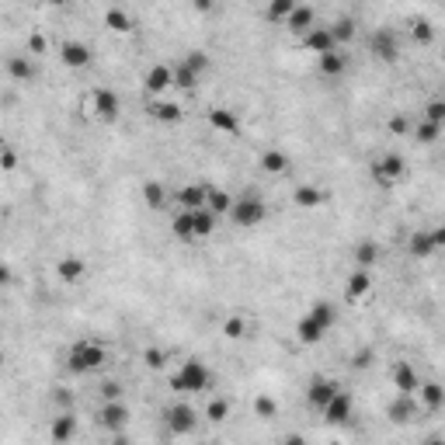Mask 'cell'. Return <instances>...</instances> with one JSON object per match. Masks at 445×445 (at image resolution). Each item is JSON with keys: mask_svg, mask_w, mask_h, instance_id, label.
I'll return each mask as SVG.
<instances>
[{"mask_svg": "<svg viewBox=\"0 0 445 445\" xmlns=\"http://www.w3.org/2000/svg\"><path fill=\"white\" fill-rule=\"evenodd\" d=\"M8 73H11L15 80H35V63H32L28 56H11V60H8Z\"/></svg>", "mask_w": 445, "mask_h": 445, "instance_id": "83f0119b", "label": "cell"}, {"mask_svg": "<svg viewBox=\"0 0 445 445\" xmlns=\"http://www.w3.org/2000/svg\"><path fill=\"white\" fill-rule=\"evenodd\" d=\"M324 334H327V331H324V327H320V324H317V320H313L310 313H306V317H303V320L296 324V338H299L303 344H317V341H320Z\"/></svg>", "mask_w": 445, "mask_h": 445, "instance_id": "484cf974", "label": "cell"}, {"mask_svg": "<svg viewBox=\"0 0 445 445\" xmlns=\"http://www.w3.org/2000/svg\"><path fill=\"white\" fill-rule=\"evenodd\" d=\"M261 167H265L268 174H282V171H289V157H286L282 150H265V153H261Z\"/></svg>", "mask_w": 445, "mask_h": 445, "instance_id": "4dcf8cb0", "label": "cell"}, {"mask_svg": "<svg viewBox=\"0 0 445 445\" xmlns=\"http://www.w3.org/2000/svg\"><path fill=\"white\" fill-rule=\"evenodd\" d=\"M164 428H167V435H174V438L191 435V431L198 428V414H195V407H191V403H184V400L171 403V407L164 410Z\"/></svg>", "mask_w": 445, "mask_h": 445, "instance_id": "277c9868", "label": "cell"}, {"mask_svg": "<svg viewBox=\"0 0 445 445\" xmlns=\"http://www.w3.org/2000/svg\"><path fill=\"white\" fill-rule=\"evenodd\" d=\"M60 60H63L70 70H84V67L91 63V46L80 42V39H67V42L60 46Z\"/></svg>", "mask_w": 445, "mask_h": 445, "instance_id": "8fae6325", "label": "cell"}, {"mask_svg": "<svg viewBox=\"0 0 445 445\" xmlns=\"http://www.w3.org/2000/svg\"><path fill=\"white\" fill-rule=\"evenodd\" d=\"M320 60V73L324 77H344V70H348V56L341 53V49H334V53H327V56H317Z\"/></svg>", "mask_w": 445, "mask_h": 445, "instance_id": "ffe728a7", "label": "cell"}, {"mask_svg": "<svg viewBox=\"0 0 445 445\" xmlns=\"http://www.w3.org/2000/svg\"><path fill=\"white\" fill-rule=\"evenodd\" d=\"M320 414H324V421H327V424H348V421H351V414H355V400H351V393L338 390V393H334V400H331Z\"/></svg>", "mask_w": 445, "mask_h": 445, "instance_id": "ba28073f", "label": "cell"}, {"mask_svg": "<svg viewBox=\"0 0 445 445\" xmlns=\"http://www.w3.org/2000/svg\"><path fill=\"white\" fill-rule=\"evenodd\" d=\"M327 32H331L334 46H344V42H351V39H355V21H351V18H338Z\"/></svg>", "mask_w": 445, "mask_h": 445, "instance_id": "f546056e", "label": "cell"}, {"mask_svg": "<svg viewBox=\"0 0 445 445\" xmlns=\"http://www.w3.org/2000/svg\"><path fill=\"white\" fill-rule=\"evenodd\" d=\"M310 317H313L324 331H331V327L338 324V310H334V303H327V299L313 303V306H310Z\"/></svg>", "mask_w": 445, "mask_h": 445, "instance_id": "4316f807", "label": "cell"}, {"mask_svg": "<svg viewBox=\"0 0 445 445\" xmlns=\"http://www.w3.org/2000/svg\"><path fill=\"white\" fill-rule=\"evenodd\" d=\"M414 396H421L428 410H438V407H442V386H438V383H421Z\"/></svg>", "mask_w": 445, "mask_h": 445, "instance_id": "1f68e13d", "label": "cell"}, {"mask_svg": "<svg viewBox=\"0 0 445 445\" xmlns=\"http://www.w3.org/2000/svg\"><path fill=\"white\" fill-rule=\"evenodd\" d=\"M101 400H122V383H115V379L101 383Z\"/></svg>", "mask_w": 445, "mask_h": 445, "instance_id": "ee69618b", "label": "cell"}, {"mask_svg": "<svg viewBox=\"0 0 445 445\" xmlns=\"http://www.w3.org/2000/svg\"><path fill=\"white\" fill-rule=\"evenodd\" d=\"M293 8H296L293 0H275V4H268V18L272 21H286L293 15Z\"/></svg>", "mask_w": 445, "mask_h": 445, "instance_id": "8d00e7d4", "label": "cell"}, {"mask_svg": "<svg viewBox=\"0 0 445 445\" xmlns=\"http://www.w3.org/2000/svg\"><path fill=\"white\" fill-rule=\"evenodd\" d=\"M56 275L63 279V282H84L87 279V261L84 258H77V254H67V258H60V265H56Z\"/></svg>", "mask_w": 445, "mask_h": 445, "instance_id": "2e32d148", "label": "cell"}, {"mask_svg": "<svg viewBox=\"0 0 445 445\" xmlns=\"http://www.w3.org/2000/svg\"><path fill=\"white\" fill-rule=\"evenodd\" d=\"M150 115L157 122H177L181 119V105L177 101H167V98H157V101H150Z\"/></svg>", "mask_w": 445, "mask_h": 445, "instance_id": "cb8c5ba5", "label": "cell"}, {"mask_svg": "<svg viewBox=\"0 0 445 445\" xmlns=\"http://www.w3.org/2000/svg\"><path fill=\"white\" fill-rule=\"evenodd\" d=\"M8 282H11V268L0 265V286H8Z\"/></svg>", "mask_w": 445, "mask_h": 445, "instance_id": "f907efd6", "label": "cell"}, {"mask_svg": "<svg viewBox=\"0 0 445 445\" xmlns=\"http://www.w3.org/2000/svg\"><path fill=\"white\" fill-rule=\"evenodd\" d=\"M122 112V98L112 91V87H98L94 91V115L105 119V122H115Z\"/></svg>", "mask_w": 445, "mask_h": 445, "instance_id": "7c38bea8", "label": "cell"}, {"mask_svg": "<svg viewBox=\"0 0 445 445\" xmlns=\"http://www.w3.org/2000/svg\"><path fill=\"white\" fill-rule=\"evenodd\" d=\"M205 191H209V184H181L171 198H174L181 209H202V205H205Z\"/></svg>", "mask_w": 445, "mask_h": 445, "instance_id": "e0dca14e", "label": "cell"}, {"mask_svg": "<svg viewBox=\"0 0 445 445\" xmlns=\"http://www.w3.org/2000/svg\"><path fill=\"white\" fill-rule=\"evenodd\" d=\"M369 289H372V275H369V272H362V268H355V272L348 275V289H344V296L355 303V299L369 296Z\"/></svg>", "mask_w": 445, "mask_h": 445, "instance_id": "44dd1931", "label": "cell"}, {"mask_svg": "<svg viewBox=\"0 0 445 445\" xmlns=\"http://www.w3.org/2000/svg\"><path fill=\"white\" fill-rule=\"evenodd\" d=\"M98 424L105 431H112V435H122L125 424H129V407L122 400H105L101 410H98Z\"/></svg>", "mask_w": 445, "mask_h": 445, "instance_id": "8992f818", "label": "cell"}, {"mask_svg": "<svg viewBox=\"0 0 445 445\" xmlns=\"http://www.w3.org/2000/svg\"><path fill=\"white\" fill-rule=\"evenodd\" d=\"M222 334H227L230 341H241V338L247 334V320H244V317H230L227 324H222Z\"/></svg>", "mask_w": 445, "mask_h": 445, "instance_id": "d590c367", "label": "cell"}, {"mask_svg": "<svg viewBox=\"0 0 445 445\" xmlns=\"http://www.w3.org/2000/svg\"><path fill=\"white\" fill-rule=\"evenodd\" d=\"M372 261H376V247H372V244H362V247L355 251V265H358L362 272H369Z\"/></svg>", "mask_w": 445, "mask_h": 445, "instance_id": "f35d334b", "label": "cell"}, {"mask_svg": "<svg viewBox=\"0 0 445 445\" xmlns=\"http://www.w3.org/2000/svg\"><path fill=\"white\" fill-rule=\"evenodd\" d=\"M209 122H212V129L227 132V136H237V132H241V119H237L230 108H216V112L209 115Z\"/></svg>", "mask_w": 445, "mask_h": 445, "instance_id": "7402d4cb", "label": "cell"}, {"mask_svg": "<svg viewBox=\"0 0 445 445\" xmlns=\"http://www.w3.org/2000/svg\"><path fill=\"white\" fill-rule=\"evenodd\" d=\"M73 431H77V417H73V410H60V414L53 417V428H49L53 442H56V445H67V442L73 438Z\"/></svg>", "mask_w": 445, "mask_h": 445, "instance_id": "ac0fdd59", "label": "cell"}, {"mask_svg": "<svg viewBox=\"0 0 445 445\" xmlns=\"http://www.w3.org/2000/svg\"><path fill=\"white\" fill-rule=\"evenodd\" d=\"M341 390V383L338 379H327V376H317L310 386H306V403L310 407H317V410H324L331 400H334V393Z\"/></svg>", "mask_w": 445, "mask_h": 445, "instance_id": "52a82bcc", "label": "cell"}, {"mask_svg": "<svg viewBox=\"0 0 445 445\" xmlns=\"http://www.w3.org/2000/svg\"><path fill=\"white\" fill-rule=\"evenodd\" d=\"M227 414H230V403L222 400V396H212L209 400V407H205V417L209 421H227Z\"/></svg>", "mask_w": 445, "mask_h": 445, "instance_id": "e575fe53", "label": "cell"}, {"mask_svg": "<svg viewBox=\"0 0 445 445\" xmlns=\"http://www.w3.org/2000/svg\"><path fill=\"white\" fill-rule=\"evenodd\" d=\"M286 25H289V32H296V35L303 39V35L313 28V8H299V4H296L293 15L286 18Z\"/></svg>", "mask_w": 445, "mask_h": 445, "instance_id": "603a6c76", "label": "cell"}, {"mask_svg": "<svg viewBox=\"0 0 445 445\" xmlns=\"http://www.w3.org/2000/svg\"><path fill=\"white\" fill-rule=\"evenodd\" d=\"M0 164H4V171H15V164H18V160H15V153H11V150H4V153H0Z\"/></svg>", "mask_w": 445, "mask_h": 445, "instance_id": "c3c4849f", "label": "cell"}, {"mask_svg": "<svg viewBox=\"0 0 445 445\" xmlns=\"http://www.w3.org/2000/svg\"><path fill=\"white\" fill-rule=\"evenodd\" d=\"M0 365H4V351H0Z\"/></svg>", "mask_w": 445, "mask_h": 445, "instance_id": "f5cc1de1", "label": "cell"}, {"mask_svg": "<svg viewBox=\"0 0 445 445\" xmlns=\"http://www.w3.org/2000/svg\"><path fill=\"white\" fill-rule=\"evenodd\" d=\"M230 205H234V195H230V191H222V188H209V191H205V209H209L216 219L227 216Z\"/></svg>", "mask_w": 445, "mask_h": 445, "instance_id": "d6986e66", "label": "cell"}, {"mask_svg": "<svg viewBox=\"0 0 445 445\" xmlns=\"http://www.w3.org/2000/svg\"><path fill=\"white\" fill-rule=\"evenodd\" d=\"M171 73H174V87H181V91H191L195 84H198V77L184 67V63H177V67H171Z\"/></svg>", "mask_w": 445, "mask_h": 445, "instance_id": "836d02e7", "label": "cell"}, {"mask_svg": "<svg viewBox=\"0 0 445 445\" xmlns=\"http://www.w3.org/2000/svg\"><path fill=\"white\" fill-rule=\"evenodd\" d=\"M212 386V369L202 358H184L181 369L171 376V390L174 393H202Z\"/></svg>", "mask_w": 445, "mask_h": 445, "instance_id": "7a4b0ae2", "label": "cell"}, {"mask_svg": "<svg viewBox=\"0 0 445 445\" xmlns=\"http://www.w3.org/2000/svg\"><path fill=\"white\" fill-rule=\"evenodd\" d=\"M372 56H379L383 63H393L400 56V39H396L393 28H379L372 35Z\"/></svg>", "mask_w": 445, "mask_h": 445, "instance_id": "30bf717a", "label": "cell"}, {"mask_svg": "<svg viewBox=\"0 0 445 445\" xmlns=\"http://www.w3.org/2000/svg\"><path fill=\"white\" fill-rule=\"evenodd\" d=\"M424 122H435V125H442L445 122V105L435 98V101H428V108H424Z\"/></svg>", "mask_w": 445, "mask_h": 445, "instance_id": "ab89813d", "label": "cell"}, {"mask_svg": "<svg viewBox=\"0 0 445 445\" xmlns=\"http://www.w3.org/2000/svg\"><path fill=\"white\" fill-rule=\"evenodd\" d=\"M424 445H442V438H438V435H431V438H428Z\"/></svg>", "mask_w": 445, "mask_h": 445, "instance_id": "816d5d0a", "label": "cell"}, {"mask_svg": "<svg viewBox=\"0 0 445 445\" xmlns=\"http://www.w3.org/2000/svg\"><path fill=\"white\" fill-rule=\"evenodd\" d=\"M143 358H146V365H150V369H164V351H160V348H150Z\"/></svg>", "mask_w": 445, "mask_h": 445, "instance_id": "f6af8a7d", "label": "cell"}, {"mask_svg": "<svg viewBox=\"0 0 445 445\" xmlns=\"http://www.w3.org/2000/svg\"><path fill=\"white\" fill-rule=\"evenodd\" d=\"M28 49H32V56H39V53L46 49V39H42V35H32V42H28Z\"/></svg>", "mask_w": 445, "mask_h": 445, "instance_id": "7dc6e473", "label": "cell"}, {"mask_svg": "<svg viewBox=\"0 0 445 445\" xmlns=\"http://www.w3.org/2000/svg\"><path fill=\"white\" fill-rule=\"evenodd\" d=\"M403 171H407V164H403L400 153H383V157H376V164H372V177H376L383 188H393V184L403 177Z\"/></svg>", "mask_w": 445, "mask_h": 445, "instance_id": "5b68a950", "label": "cell"}, {"mask_svg": "<svg viewBox=\"0 0 445 445\" xmlns=\"http://www.w3.org/2000/svg\"><path fill=\"white\" fill-rule=\"evenodd\" d=\"M105 21H108L115 32H129V18H125L122 11H108V15H105Z\"/></svg>", "mask_w": 445, "mask_h": 445, "instance_id": "7bdbcfd3", "label": "cell"}, {"mask_svg": "<svg viewBox=\"0 0 445 445\" xmlns=\"http://www.w3.org/2000/svg\"><path fill=\"white\" fill-rule=\"evenodd\" d=\"M254 414H258V417H275V414H279V403H275L272 396H258V400H254Z\"/></svg>", "mask_w": 445, "mask_h": 445, "instance_id": "b9f144b4", "label": "cell"}, {"mask_svg": "<svg viewBox=\"0 0 445 445\" xmlns=\"http://www.w3.org/2000/svg\"><path fill=\"white\" fill-rule=\"evenodd\" d=\"M105 362H108V348H105L101 341H94V338H80V341H73L70 351H67V369H70L73 376L98 372Z\"/></svg>", "mask_w": 445, "mask_h": 445, "instance_id": "6da1fadb", "label": "cell"}, {"mask_svg": "<svg viewBox=\"0 0 445 445\" xmlns=\"http://www.w3.org/2000/svg\"><path fill=\"white\" fill-rule=\"evenodd\" d=\"M230 222L237 227H261L265 216H268V202L261 198V191H244V195H234V205H230Z\"/></svg>", "mask_w": 445, "mask_h": 445, "instance_id": "3957f363", "label": "cell"}, {"mask_svg": "<svg viewBox=\"0 0 445 445\" xmlns=\"http://www.w3.org/2000/svg\"><path fill=\"white\" fill-rule=\"evenodd\" d=\"M414 39H417V42H431V25H428V21H421V25L414 28Z\"/></svg>", "mask_w": 445, "mask_h": 445, "instance_id": "bcb514c9", "label": "cell"}, {"mask_svg": "<svg viewBox=\"0 0 445 445\" xmlns=\"http://www.w3.org/2000/svg\"><path fill=\"white\" fill-rule=\"evenodd\" d=\"M442 241H445V234H442V230H417V234L410 237L407 251H410L414 258H431V254L442 247Z\"/></svg>", "mask_w": 445, "mask_h": 445, "instance_id": "9c48e42d", "label": "cell"}, {"mask_svg": "<svg viewBox=\"0 0 445 445\" xmlns=\"http://www.w3.org/2000/svg\"><path fill=\"white\" fill-rule=\"evenodd\" d=\"M181 63H184L195 77H202V73H205V67H209V56H205V53H188Z\"/></svg>", "mask_w": 445, "mask_h": 445, "instance_id": "74e56055", "label": "cell"}, {"mask_svg": "<svg viewBox=\"0 0 445 445\" xmlns=\"http://www.w3.org/2000/svg\"><path fill=\"white\" fill-rule=\"evenodd\" d=\"M143 198H146L150 209H167V198H171V195H167V188H164L160 181H146V184H143Z\"/></svg>", "mask_w": 445, "mask_h": 445, "instance_id": "f1b7e54d", "label": "cell"}, {"mask_svg": "<svg viewBox=\"0 0 445 445\" xmlns=\"http://www.w3.org/2000/svg\"><path fill=\"white\" fill-rule=\"evenodd\" d=\"M167 87H174V73H171V67H167V63L150 67V73H146V94H153V101H157V98H164V94H167Z\"/></svg>", "mask_w": 445, "mask_h": 445, "instance_id": "5bb4252c", "label": "cell"}, {"mask_svg": "<svg viewBox=\"0 0 445 445\" xmlns=\"http://www.w3.org/2000/svg\"><path fill=\"white\" fill-rule=\"evenodd\" d=\"M390 379H393V386H396V393H400V396H414V393H417V386H421V379H417V372H414V365H410V362H396V365H393V372H390Z\"/></svg>", "mask_w": 445, "mask_h": 445, "instance_id": "4fadbf2b", "label": "cell"}, {"mask_svg": "<svg viewBox=\"0 0 445 445\" xmlns=\"http://www.w3.org/2000/svg\"><path fill=\"white\" fill-rule=\"evenodd\" d=\"M414 414H417V396H396V400L390 403V417H393L396 424H407Z\"/></svg>", "mask_w": 445, "mask_h": 445, "instance_id": "d4e9b609", "label": "cell"}, {"mask_svg": "<svg viewBox=\"0 0 445 445\" xmlns=\"http://www.w3.org/2000/svg\"><path fill=\"white\" fill-rule=\"evenodd\" d=\"M299 42H303V49H310L313 56H327V53H334V49H338L327 28H310Z\"/></svg>", "mask_w": 445, "mask_h": 445, "instance_id": "9a60e30c", "label": "cell"}, {"mask_svg": "<svg viewBox=\"0 0 445 445\" xmlns=\"http://www.w3.org/2000/svg\"><path fill=\"white\" fill-rule=\"evenodd\" d=\"M324 202V191L320 188H313V184H303V188H296V205H303V209H313V205H320Z\"/></svg>", "mask_w": 445, "mask_h": 445, "instance_id": "d6a6232c", "label": "cell"}, {"mask_svg": "<svg viewBox=\"0 0 445 445\" xmlns=\"http://www.w3.org/2000/svg\"><path fill=\"white\" fill-rule=\"evenodd\" d=\"M282 445H306V438H303V435H296V431H293V435H289V438H286V442H282Z\"/></svg>", "mask_w": 445, "mask_h": 445, "instance_id": "681fc988", "label": "cell"}, {"mask_svg": "<svg viewBox=\"0 0 445 445\" xmlns=\"http://www.w3.org/2000/svg\"><path fill=\"white\" fill-rule=\"evenodd\" d=\"M442 136V125H435V122H421L417 125V143H435Z\"/></svg>", "mask_w": 445, "mask_h": 445, "instance_id": "60d3db41", "label": "cell"}]
</instances>
